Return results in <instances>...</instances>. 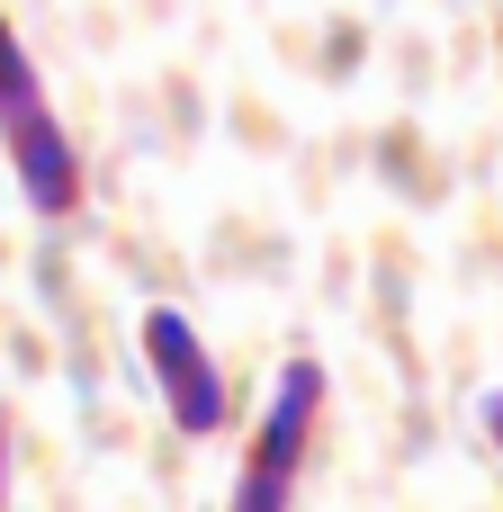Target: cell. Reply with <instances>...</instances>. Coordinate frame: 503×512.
Returning <instances> with one entry per match:
<instances>
[{
    "label": "cell",
    "mask_w": 503,
    "mask_h": 512,
    "mask_svg": "<svg viewBox=\"0 0 503 512\" xmlns=\"http://www.w3.org/2000/svg\"><path fill=\"white\" fill-rule=\"evenodd\" d=\"M477 423H486V441L503 450V387H495V396H477Z\"/></svg>",
    "instance_id": "obj_4"
},
{
    "label": "cell",
    "mask_w": 503,
    "mask_h": 512,
    "mask_svg": "<svg viewBox=\"0 0 503 512\" xmlns=\"http://www.w3.org/2000/svg\"><path fill=\"white\" fill-rule=\"evenodd\" d=\"M144 369H153V387H162V414H171L189 441H216V432H225V414H234L225 369L207 360V342H198V324H189L180 306H153V315H144Z\"/></svg>",
    "instance_id": "obj_2"
},
{
    "label": "cell",
    "mask_w": 503,
    "mask_h": 512,
    "mask_svg": "<svg viewBox=\"0 0 503 512\" xmlns=\"http://www.w3.org/2000/svg\"><path fill=\"white\" fill-rule=\"evenodd\" d=\"M315 414H324V360H288L279 387H270L261 450H252V468H243V486H234V504H243V512H279L288 495H297V468H306V432H315Z\"/></svg>",
    "instance_id": "obj_3"
},
{
    "label": "cell",
    "mask_w": 503,
    "mask_h": 512,
    "mask_svg": "<svg viewBox=\"0 0 503 512\" xmlns=\"http://www.w3.org/2000/svg\"><path fill=\"white\" fill-rule=\"evenodd\" d=\"M0 144H9V171H18V189H27L36 216H72L81 207V153L54 126V108L36 90V63L9 36V18H0Z\"/></svg>",
    "instance_id": "obj_1"
},
{
    "label": "cell",
    "mask_w": 503,
    "mask_h": 512,
    "mask_svg": "<svg viewBox=\"0 0 503 512\" xmlns=\"http://www.w3.org/2000/svg\"><path fill=\"white\" fill-rule=\"evenodd\" d=\"M0 504H9V414H0Z\"/></svg>",
    "instance_id": "obj_5"
}]
</instances>
